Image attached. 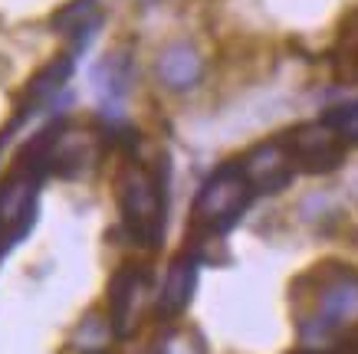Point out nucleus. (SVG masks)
Listing matches in <instances>:
<instances>
[{
  "mask_svg": "<svg viewBox=\"0 0 358 354\" xmlns=\"http://www.w3.org/2000/svg\"><path fill=\"white\" fill-rule=\"evenodd\" d=\"M296 334L309 351L332 348L358 325V269L348 263H319L293 282Z\"/></svg>",
  "mask_w": 358,
  "mask_h": 354,
  "instance_id": "nucleus-1",
  "label": "nucleus"
},
{
  "mask_svg": "<svg viewBox=\"0 0 358 354\" xmlns=\"http://www.w3.org/2000/svg\"><path fill=\"white\" fill-rule=\"evenodd\" d=\"M125 233L145 249H158L164 239V181L141 161H125L115 181Z\"/></svg>",
  "mask_w": 358,
  "mask_h": 354,
  "instance_id": "nucleus-2",
  "label": "nucleus"
},
{
  "mask_svg": "<svg viewBox=\"0 0 358 354\" xmlns=\"http://www.w3.org/2000/svg\"><path fill=\"white\" fill-rule=\"evenodd\" d=\"M250 200H253V187L243 177L240 161L220 164L217 171L201 184V191L194 197V210H191L194 230L207 236H224L243 216Z\"/></svg>",
  "mask_w": 358,
  "mask_h": 354,
  "instance_id": "nucleus-3",
  "label": "nucleus"
},
{
  "mask_svg": "<svg viewBox=\"0 0 358 354\" xmlns=\"http://www.w3.org/2000/svg\"><path fill=\"white\" fill-rule=\"evenodd\" d=\"M43 177V168L13 158L10 174L0 184V233H7L13 243L30 233L33 220H36V197H40Z\"/></svg>",
  "mask_w": 358,
  "mask_h": 354,
  "instance_id": "nucleus-4",
  "label": "nucleus"
},
{
  "mask_svg": "<svg viewBox=\"0 0 358 354\" xmlns=\"http://www.w3.org/2000/svg\"><path fill=\"white\" fill-rule=\"evenodd\" d=\"M152 302V269L125 263L109 279V325L115 338H131Z\"/></svg>",
  "mask_w": 358,
  "mask_h": 354,
  "instance_id": "nucleus-5",
  "label": "nucleus"
},
{
  "mask_svg": "<svg viewBox=\"0 0 358 354\" xmlns=\"http://www.w3.org/2000/svg\"><path fill=\"white\" fill-rule=\"evenodd\" d=\"M282 145L293 158L296 171L306 174H326L336 171L342 158H345V141L338 138V131L329 125V121H306V125H296L293 131L282 135Z\"/></svg>",
  "mask_w": 358,
  "mask_h": 354,
  "instance_id": "nucleus-6",
  "label": "nucleus"
},
{
  "mask_svg": "<svg viewBox=\"0 0 358 354\" xmlns=\"http://www.w3.org/2000/svg\"><path fill=\"white\" fill-rule=\"evenodd\" d=\"M243 177L250 181L253 193H280L289 187L296 174V164L289 158V151L282 145L280 138L273 141H260V145H253V148L243 154Z\"/></svg>",
  "mask_w": 358,
  "mask_h": 354,
  "instance_id": "nucleus-7",
  "label": "nucleus"
},
{
  "mask_svg": "<svg viewBox=\"0 0 358 354\" xmlns=\"http://www.w3.org/2000/svg\"><path fill=\"white\" fill-rule=\"evenodd\" d=\"M99 161V135L73 125H53L50 141V174L59 177H83Z\"/></svg>",
  "mask_w": 358,
  "mask_h": 354,
  "instance_id": "nucleus-8",
  "label": "nucleus"
},
{
  "mask_svg": "<svg viewBox=\"0 0 358 354\" xmlns=\"http://www.w3.org/2000/svg\"><path fill=\"white\" fill-rule=\"evenodd\" d=\"M197 272H201V253L191 246L181 249V253L168 263L162 289L155 295V311H158L162 318H174V315H181V311L191 305L194 289H197Z\"/></svg>",
  "mask_w": 358,
  "mask_h": 354,
  "instance_id": "nucleus-9",
  "label": "nucleus"
},
{
  "mask_svg": "<svg viewBox=\"0 0 358 354\" xmlns=\"http://www.w3.org/2000/svg\"><path fill=\"white\" fill-rule=\"evenodd\" d=\"M155 75L168 92H187L204 75V56L191 43H168L155 59Z\"/></svg>",
  "mask_w": 358,
  "mask_h": 354,
  "instance_id": "nucleus-10",
  "label": "nucleus"
},
{
  "mask_svg": "<svg viewBox=\"0 0 358 354\" xmlns=\"http://www.w3.org/2000/svg\"><path fill=\"white\" fill-rule=\"evenodd\" d=\"M50 27L73 40V53H83L102 27V7H99V0H69L66 7L53 13Z\"/></svg>",
  "mask_w": 358,
  "mask_h": 354,
  "instance_id": "nucleus-11",
  "label": "nucleus"
},
{
  "mask_svg": "<svg viewBox=\"0 0 358 354\" xmlns=\"http://www.w3.org/2000/svg\"><path fill=\"white\" fill-rule=\"evenodd\" d=\"M73 56H56L50 66H43L40 73L30 79V86H27V98L20 102V115H17V121H23V115L27 112H33V108H43L50 105L56 96H59V89L69 82V75H73Z\"/></svg>",
  "mask_w": 358,
  "mask_h": 354,
  "instance_id": "nucleus-12",
  "label": "nucleus"
},
{
  "mask_svg": "<svg viewBox=\"0 0 358 354\" xmlns=\"http://www.w3.org/2000/svg\"><path fill=\"white\" fill-rule=\"evenodd\" d=\"M92 86H96L99 98H102L106 105H119L131 89V59H129V53L115 50V53L102 56V59L92 66Z\"/></svg>",
  "mask_w": 358,
  "mask_h": 354,
  "instance_id": "nucleus-13",
  "label": "nucleus"
},
{
  "mask_svg": "<svg viewBox=\"0 0 358 354\" xmlns=\"http://www.w3.org/2000/svg\"><path fill=\"white\" fill-rule=\"evenodd\" d=\"M112 334V325L109 318H102L99 311H89L83 315V322L76 325V332L69 334L66 341V351H76V354H106V344H109Z\"/></svg>",
  "mask_w": 358,
  "mask_h": 354,
  "instance_id": "nucleus-14",
  "label": "nucleus"
},
{
  "mask_svg": "<svg viewBox=\"0 0 358 354\" xmlns=\"http://www.w3.org/2000/svg\"><path fill=\"white\" fill-rule=\"evenodd\" d=\"M322 121H329V125L338 131V138L345 141V145H358V102L332 108V112H326V115H322Z\"/></svg>",
  "mask_w": 358,
  "mask_h": 354,
  "instance_id": "nucleus-15",
  "label": "nucleus"
},
{
  "mask_svg": "<svg viewBox=\"0 0 358 354\" xmlns=\"http://www.w3.org/2000/svg\"><path fill=\"white\" fill-rule=\"evenodd\" d=\"M326 354H358V332L345 334V338H338V341L332 344Z\"/></svg>",
  "mask_w": 358,
  "mask_h": 354,
  "instance_id": "nucleus-16",
  "label": "nucleus"
},
{
  "mask_svg": "<svg viewBox=\"0 0 358 354\" xmlns=\"http://www.w3.org/2000/svg\"><path fill=\"white\" fill-rule=\"evenodd\" d=\"M352 193H355V200H358V174L352 177Z\"/></svg>",
  "mask_w": 358,
  "mask_h": 354,
  "instance_id": "nucleus-17",
  "label": "nucleus"
},
{
  "mask_svg": "<svg viewBox=\"0 0 358 354\" xmlns=\"http://www.w3.org/2000/svg\"><path fill=\"white\" fill-rule=\"evenodd\" d=\"M293 354H319V351H309V348H303V351H293Z\"/></svg>",
  "mask_w": 358,
  "mask_h": 354,
  "instance_id": "nucleus-18",
  "label": "nucleus"
}]
</instances>
